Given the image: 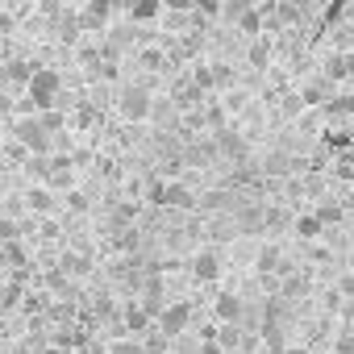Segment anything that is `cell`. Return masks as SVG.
<instances>
[{
    "instance_id": "6da1fadb",
    "label": "cell",
    "mask_w": 354,
    "mask_h": 354,
    "mask_svg": "<svg viewBox=\"0 0 354 354\" xmlns=\"http://www.w3.org/2000/svg\"><path fill=\"white\" fill-rule=\"evenodd\" d=\"M59 92H63V75L50 71V67H34V75L26 84V113L55 109L59 104Z\"/></svg>"
},
{
    "instance_id": "7a4b0ae2",
    "label": "cell",
    "mask_w": 354,
    "mask_h": 354,
    "mask_svg": "<svg viewBox=\"0 0 354 354\" xmlns=\"http://www.w3.org/2000/svg\"><path fill=\"white\" fill-rule=\"evenodd\" d=\"M188 325H192V304H188V300H171V304H162V313H158V329H162L167 337H180Z\"/></svg>"
},
{
    "instance_id": "3957f363",
    "label": "cell",
    "mask_w": 354,
    "mask_h": 354,
    "mask_svg": "<svg viewBox=\"0 0 354 354\" xmlns=\"http://www.w3.org/2000/svg\"><path fill=\"white\" fill-rule=\"evenodd\" d=\"M117 109H121V117H125V121H146V117H150V109H154V100H150V92H146V88H121Z\"/></svg>"
},
{
    "instance_id": "277c9868",
    "label": "cell",
    "mask_w": 354,
    "mask_h": 354,
    "mask_svg": "<svg viewBox=\"0 0 354 354\" xmlns=\"http://www.w3.org/2000/svg\"><path fill=\"white\" fill-rule=\"evenodd\" d=\"M13 133H17V142H21L26 150H38V154H46V150H50V133L42 129L38 113H34V117H21V121L13 125Z\"/></svg>"
},
{
    "instance_id": "5b68a950",
    "label": "cell",
    "mask_w": 354,
    "mask_h": 354,
    "mask_svg": "<svg viewBox=\"0 0 354 354\" xmlns=\"http://www.w3.org/2000/svg\"><path fill=\"white\" fill-rule=\"evenodd\" d=\"M192 275H196L201 283L217 279V275H221V259H217V250H201V254L192 259Z\"/></svg>"
},
{
    "instance_id": "8992f818",
    "label": "cell",
    "mask_w": 354,
    "mask_h": 354,
    "mask_svg": "<svg viewBox=\"0 0 354 354\" xmlns=\"http://www.w3.org/2000/svg\"><path fill=\"white\" fill-rule=\"evenodd\" d=\"M158 205H167V209H192V192L184 188V184H162V196H158Z\"/></svg>"
},
{
    "instance_id": "52a82bcc",
    "label": "cell",
    "mask_w": 354,
    "mask_h": 354,
    "mask_svg": "<svg viewBox=\"0 0 354 354\" xmlns=\"http://www.w3.org/2000/svg\"><path fill=\"white\" fill-rule=\"evenodd\" d=\"M26 205H30V213H38V217H50V213H55V192H50V188H30Z\"/></svg>"
},
{
    "instance_id": "ba28073f",
    "label": "cell",
    "mask_w": 354,
    "mask_h": 354,
    "mask_svg": "<svg viewBox=\"0 0 354 354\" xmlns=\"http://www.w3.org/2000/svg\"><path fill=\"white\" fill-rule=\"evenodd\" d=\"M213 313H217V321H225V325H234V321L242 317V300H238V296H217V304H213Z\"/></svg>"
},
{
    "instance_id": "9c48e42d",
    "label": "cell",
    "mask_w": 354,
    "mask_h": 354,
    "mask_svg": "<svg viewBox=\"0 0 354 354\" xmlns=\"http://www.w3.org/2000/svg\"><path fill=\"white\" fill-rule=\"evenodd\" d=\"M109 13H113L109 0H92V5L84 9V17H80V21H84L88 30H96V26H104V21H109Z\"/></svg>"
},
{
    "instance_id": "30bf717a",
    "label": "cell",
    "mask_w": 354,
    "mask_h": 354,
    "mask_svg": "<svg viewBox=\"0 0 354 354\" xmlns=\"http://www.w3.org/2000/svg\"><path fill=\"white\" fill-rule=\"evenodd\" d=\"M321 230H325V225H321V217H317V213H304V217H296V234H300L304 242L321 238Z\"/></svg>"
},
{
    "instance_id": "8fae6325",
    "label": "cell",
    "mask_w": 354,
    "mask_h": 354,
    "mask_svg": "<svg viewBox=\"0 0 354 354\" xmlns=\"http://www.w3.org/2000/svg\"><path fill=\"white\" fill-rule=\"evenodd\" d=\"M158 9H162V0H129L133 21H150V17H158Z\"/></svg>"
},
{
    "instance_id": "7c38bea8",
    "label": "cell",
    "mask_w": 354,
    "mask_h": 354,
    "mask_svg": "<svg viewBox=\"0 0 354 354\" xmlns=\"http://www.w3.org/2000/svg\"><path fill=\"white\" fill-rule=\"evenodd\" d=\"M125 325H129V333H142V329L150 325V313H146L142 304H129V308H125Z\"/></svg>"
},
{
    "instance_id": "4fadbf2b",
    "label": "cell",
    "mask_w": 354,
    "mask_h": 354,
    "mask_svg": "<svg viewBox=\"0 0 354 354\" xmlns=\"http://www.w3.org/2000/svg\"><path fill=\"white\" fill-rule=\"evenodd\" d=\"M246 59H250V67H267L271 63V42H250V50H246Z\"/></svg>"
},
{
    "instance_id": "5bb4252c",
    "label": "cell",
    "mask_w": 354,
    "mask_h": 354,
    "mask_svg": "<svg viewBox=\"0 0 354 354\" xmlns=\"http://www.w3.org/2000/svg\"><path fill=\"white\" fill-rule=\"evenodd\" d=\"M21 238V221L17 217H0V246H9Z\"/></svg>"
},
{
    "instance_id": "9a60e30c",
    "label": "cell",
    "mask_w": 354,
    "mask_h": 354,
    "mask_svg": "<svg viewBox=\"0 0 354 354\" xmlns=\"http://www.w3.org/2000/svg\"><path fill=\"white\" fill-rule=\"evenodd\" d=\"M325 109H329V117H354V96H333Z\"/></svg>"
},
{
    "instance_id": "2e32d148",
    "label": "cell",
    "mask_w": 354,
    "mask_h": 354,
    "mask_svg": "<svg viewBox=\"0 0 354 354\" xmlns=\"http://www.w3.org/2000/svg\"><path fill=\"white\" fill-rule=\"evenodd\" d=\"M138 63H142L146 71H162V67H167V55H162V50H142Z\"/></svg>"
},
{
    "instance_id": "e0dca14e",
    "label": "cell",
    "mask_w": 354,
    "mask_h": 354,
    "mask_svg": "<svg viewBox=\"0 0 354 354\" xmlns=\"http://www.w3.org/2000/svg\"><path fill=\"white\" fill-rule=\"evenodd\" d=\"M109 354H146V346H142L138 337H121V342L109 346Z\"/></svg>"
},
{
    "instance_id": "ac0fdd59",
    "label": "cell",
    "mask_w": 354,
    "mask_h": 354,
    "mask_svg": "<svg viewBox=\"0 0 354 354\" xmlns=\"http://www.w3.org/2000/svg\"><path fill=\"white\" fill-rule=\"evenodd\" d=\"M5 250V267H21L26 263V246L21 242H9V246H0Z\"/></svg>"
},
{
    "instance_id": "d6986e66",
    "label": "cell",
    "mask_w": 354,
    "mask_h": 354,
    "mask_svg": "<svg viewBox=\"0 0 354 354\" xmlns=\"http://www.w3.org/2000/svg\"><path fill=\"white\" fill-rule=\"evenodd\" d=\"M238 26H242L246 34H259V30H263V13H259V9H246V13L238 17Z\"/></svg>"
},
{
    "instance_id": "ffe728a7",
    "label": "cell",
    "mask_w": 354,
    "mask_h": 354,
    "mask_svg": "<svg viewBox=\"0 0 354 354\" xmlns=\"http://www.w3.org/2000/svg\"><path fill=\"white\" fill-rule=\"evenodd\" d=\"M192 84H196L201 92H209V88H217V80H213V67H196V71H192Z\"/></svg>"
},
{
    "instance_id": "44dd1931",
    "label": "cell",
    "mask_w": 354,
    "mask_h": 354,
    "mask_svg": "<svg viewBox=\"0 0 354 354\" xmlns=\"http://www.w3.org/2000/svg\"><path fill=\"white\" fill-rule=\"evenodd\" d=\"M38 121H42V129H46V133L63 129V113H55V109H42V113H38Z\"/></svg>"
},
{
    "instance_id": "7402d4cb",
    "label": "cell",
    "mask_w": 354,
    "mask_h": 354,
    "mask_svg": "<svg viewBox=\"0 0 354 354\" xmlns=\"http://www.w3.org/2000/svg\"><path fill=\"white\" fill-rule=\"evenodd\" d=\"M167 342H171V337H167V333L158 329V333H150V337H146L142 346H146V354H167Z\"/></svg>"
},
{
    "instance_id": "603a6c76",
    "label": "cell",
    "mask_w": 354,
    "mask_h": 354,
    "mask_svg": "<svg viewBox=\"0 0 354 354\" xmlns=\"http://www.w3.org/2000/svg\"><path fill=\"white\" fill-rule=\"evenodd\" d=\"M246 9H250V0H225V5H221V17H234V21H238Z\"/></svg>"
},
{
    "instance_id": "cb8c5ba5",
    "label": "cell",
    "mask_w": 354,
    "mask_h": 354,
    "mask_svg": "<svg viewBox=\"0 0 354 354\" xmlns=\"http://www.w3.org/2000/svg\"><path fill=\"white\" fill-rule=\"evenodd\" d=\"M325 100V84H308L304 88V104H321Z\"/></svg>"
},
{
    "instance_id": "d4e9b609",
    "label": "cell",
    "mask_w": 354,
    "mask_h": 354,
    "mask_svg": "<svg viewBox=\"0 0 354 354\" xmlns=\"http://www.w3.org/2000/svg\"><path fill=\"white\" fill-rule=\"evenodd\" d=\"M213 80H217V88H225V84L234 80V71H230L225 63H213Z\"/></svg>"
},
{
    "instance_id": "484cf974",
    "label": "cell",
    "mask_w": 354,
    "mask_h": 354,
    "mask_svg": "<svg viewBox=\"0 0 354 354\" xmlns=\"http://www.w3.org/2000/svg\"><path fill=\"white\" fill-rule=\"evenodd\" d=\"M275 263H279V250H263V254H259V267H263V271H275Z\"/></svg>"
},
{
    "instance_id": "4316f807",
    "label": "cell",
    "mask_w": 354,
    "mask_h": 354,
    "mask_svg": "<svg viewBox=\"0 0 354 354\" xmlns=\"http://www.w3.org/2000/svg\"><path fill=\"white\" fill-rule=\"evenodd\" d=\"M162 5H167L171 13H188V9L196 5V0H162Z\"/></svg>"
},
{
    "instance_id": "83f0119b",
    "label": "cell",
    "mask_w": 354,
    "mask_h": 354,
    "mask_svg": "<svg viewBox=\"0 0 354 354\" xmlns=\"http://www.w3.org/2000/svg\"><path fill=\"white\" fill-rule=\"evenodd\" d=\"M317 217H321V225H329V221H337V209H333V205H321Z\"/></svg>"
},
{
    "instance_id": "f1b7e54d",
    "label": "cell",
    "mask_w": 354,
    "mask_h": 354,
    "mask_svg": "<svg viewBox=\"0 0 354 354\" xmlns=\"http://www.w3.org/2000/svg\"><path fill=\"white\" fill-rule=\"evenodd\" d=\"M201 13H221V0H196Z\"/></svg>"
},
{
    "instance_id": "f546056e",
    "label": "cell",
    "mask_w": 354,
    "mask_h": 354,
    "mask_svg": "<svg viewBox=\"0 0 354 354\" xmlns=\"http://www.w3.org/2000/svg\"><path fill=\"white\" fill-rule=\"evenodd\" d=\"M337 350H342V354H354V333H342V337H337Z\"/></svg>"
},
{
    "instance_id": "4dcf8cb0",
    "label": "cell",
    "mask_w": 354,
    "mask_h": 354,
    "mask_svg": "<svg viewBox=\"0 0 354 354\" xmlns=\"http://www.w3.org/2000/svg\"><path fill=\"white\" fill-rule=\"evenodd\" d=\"M67 205H71V209H75V213H84V209H88V201H84V196H80V192H71V196H67Z\"/></svg>"
},
{
    "instance_id": "1f68e13d",
    "label": "cell",
    "mask_w": 354,
    "mask_h": 354,
    "mask_svg": "<svg viewBox=\"0 0 354 354\" xmlns=\"http://www.w3.org/2000/svg\"><path fill=\"white\" fill-rule=\"evenodd\" d=\"M342 292H346V296L354 300V275H346V279H342Z\"/></svg>"
},
{
    "instance_id": "d6a6232c",
    "label": "cell",
    "mask_w": 354,
    "mask_h": 354,
    "mask_svg": "<svg viewBox=\"0 0 354 354\" xmlns=\"http://www.w3.org/2000/svg\"><path fill=\"white\" fill-rule=\"evenodd\" d=\"M9 30H13V17H9V13H0V34H9Z\"/></svg>"
},
{
    "instance_id": "836d02e7",
    "label": "cell",
    "mask_w": 354,
    "mask_h": 354,
    "mask_svg": "<svg viewBox=\"0 0 354 354\" xmlns=\"http://www.w3.org/2000/svg\"><path fill=\"white\" fill-rule=\"evenodd\" d=\"M201 354H221V346H217V342H205V346H201Z\"/></svg>"
},
{
    "instance_id": "e575fe53",
    "label": "cell",
    "mask_w": 354,
    "mask_h": 354,
    "mask_svg": "<svg viewBox=\"0 0 354 354\" xmlns=\"http://www.w3.org/2000/svg\"><path fill=\"white\" fill-rule=\"evenodd\" d=\"M263 5H267V9H279V5H283V0H263Z\"/></svg>"
},
{
    "instance_id": "d590c367",
    "label": "cell",
    "mask_w": 354,
    "mask_h": 354,
    "mask_svg": "<svg viewBox=\"0 0 354 354\" xmlns=\"http://www.w3.org/2000/svg\"><path fill=\"white\" fill-rule=\"evenodd\" d=\"M0 84H9V67H0Z\"/></svg>"
},
{
    "instance_id": "8d00e7d4",
    "label": "cell",
    "mask_w": 354,
    "mask_h": 354,
    "mask_svg": "<svg viewBox=\"0 0 354 354\" xmlns=\"http://www.w3.org/2000/svg\"><path fill=\"white\" fill-rule=\"evenodd\" d=\"M283 354H308V350H283Z\"/></svg>"
},
{
    "instance_id": "74e56055",
    "label": "cell",
    "mask_w": 354,
    "mask_h": 354,
    "mask_svg": "<svg viewBox=\"0 0 354 354\" xmlns=\"http://www.w3.org/2000/svg\"><path fill=\"white\" fill-rule=\"evenodd\" d=\"M259 354H283V350H259Z\"/></svg>"
},
{
    "instance_id": "f35d334b",
    "label": "cell",
    "mask_w": 354,
    "mask_h": 354,
    "mask_svg": "<svg viewBox=\"0 0 354 354\" xmlns=\"http://www.w3.org/2000/svg\"><path fill=\"white\" fill-rule=\"evenodd\" d=\"M350 138H354V117H350Z\"/></svg>"
},
{
    "instance_id": "ab89813d",
    "label": "cell",
    "mask_w": 354,
    "mask_h": 354,
    "mask_svg": "<svg viewBox=\"0 0 354 354\" xmlns=\"http://www.w3.org/2000/svg\"><path fill=\"white\" fill-rule=\"evenodd\" d=\"M0 217H5V201H0Z\"/></svg>"
}]
</instances>
